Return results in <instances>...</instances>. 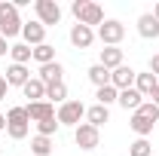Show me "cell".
Wrapping results in <instances>:
<instances>
[{"label":"cell","instance_id":"obj_25","mask_svg":"<svg viewBox=\"0 0 159 156\" xmlns=\"http://www.w3.org/2000/svg\"><path fill=\"white\" fill-rule=\"evenodd\" d=\"M46 101H49V104H64V101H67V86H64V83L46 86Z\"/></svg>","mask_w":159,"mask_h":156},{"label":"cell","instance_id":"obj_17","mask_svg":"<svg viewBox=\"0 0 159 156\" xmlns=\"http://www.w3.org/2000/svg\"><path fill=\"white\" fill-rule=\"evenodd\" d=\"M107 119H110V107H104V104H92V107H86V122H89V126L101 129Z\"/></svg>","mask_w":159,"mask_h":156},{"label":"cell","instance_id":"obj_30","mask_svg":"<svg viewBox=\"0 0 159 156\" xmlns=\"http://www.w3.org/2000/svg\"><path fill=\"white\" fill-rule=\"evenodd\" d=\"M150 74H153V77L159 80V52L153 55V58H150Z\"/></svg>","mask_w":159,"mask_h":156},{"label":"cell","instance_id":"obj_6","mask_svg":"<svg viewBox=\"0 0 159 156\" xmlns=\"http://www.w3.org/2000/svg\"><path fill=\"white\" fill-rule=\"evenodd\" d=\"M74 144H77L80 150H95L101 144V129L89 126V122H80L77 129H74Z\"/></svg>","mask_w":159,"mask_h":156},{"label":"cell","instance_id":"obj_18","mask_svg":"<svg viewBox=\"0 0 159 156\" xmlns=\"http://www.w3.org/2000/svg\"><path fill=\"white\" fill-rule=\"evenodd\" d=\"M129 126H132V132L138 138H150L153 135V119H147V117H141V113H132V119H129Z\"/></svg>","mask_w":159,"mask_h":156},{"label":"cell","instance_id":"obj_5","mask_svg":"<svg viewBox=\"0 0 159 156\" xmlns=\"http://www.w3.org/2000/svg\"><path fill=\"white\" fill-rule=\"evenodd\" d=\"M95 37H98L104 46H119L122 37H125V25L119 19H104V25L95 31Z\"/></svg>","mask_w":159,"mask_h":156},{"label":"cell","instance_id":"obj_19","mask_svg":"<svg viewBox=\"0 0 159 156\" xmlns=\"http://www.w3.org/2000/svg\"><path fill=\"white\" fill-rule=\"evenodd\" d=\"M156 86H159V80L153 77L150 71H144V74H138V77H135V89H138L144 98H150V95H153V89H156Z\"/></svg>","mask_w":159,"mask_h":156},{"label":"cell","instance_id":"obj_32","mask_svg":"<svg viewBox=\"0 0 159 156\" xmlns=\"http://www.w3.org/2000/svg\"><path fill=\"white\" fill-rule=\"evenodd\" d=\"M6 92H9V83H6V77H0V101L6 98Z\"/></svg>","mask_w":159,"mask_h":156},{"label":"cell","instance_id":"obj_21","mask_svg":"<svg viewBox=\"0 0 159 156\" xmlns=\"http://www.w3.org/2000/svg\"><path fill=\"white\" fill-rule=\"evenodd\" d=\"M21 92H25V98H31V101H46V86H43L37 77L28 80V83L21 86Z\"/></svg>","mask_w":159,"mask_h":156},{"label":"cell","instance_id":"obj_14","mask_svg":"<svg viewBox=\"0 0 159 156\" xmlns=\"http://www.w3.org/2000/svg\"><path fill=\"white\" fill-rule=\"evenodd\" d=\"M25 107H28V117L34 119V122L55 117V104H49V101H31V104H25Z\"/></svg>","mask_w":159,"mask_h":156},{"label":"cell","instance_id":"obj_12","mask_svg":"<svg viewBox=\"0 0 159 156\" xmlns=\"http://www.w3.org/2000/svg\"><path fill=\"white\" fill-rule=\"evenodd\" d=\"M144 101H147V98L141 95L135 86H132V89H122V92H119V98H116V104H119V107H122V110H132V113L138 110Z\"/></svg>","mask_w":159,"mask_h":156},{"label":"cell","instance_id":"obj_10","mask_svg":"<svg viewBox=\"0 0 159 156\" xmlns=\"http://www.w3.org/2000/svg\"><path fill=\"white\" fill-rule=\"evenodd\" d=\"M67 37H70V43H74V46H77V49H89V46H92V43H95V31H92V28H86V25H74V28H70V34H67Z\"/></svg>","mask_w":159,"mask_h":156},{"label":"cell","instance_id":"obj_26","mask_svg":"<svg viewBox=\"0 0 159 156\" xmlns=\"http://www.w3.org/2000/svg\"><path fill=\"white\" fill-rule=\"evenodd\" d=\"M129 156H153V144L147 138H138L129 144Z\"/></svg>","mask_w":159,"mask_h":156},{"label":"cell","instance_id":"obj_9","mask_svg":"<svg viewBox=\"0 0 159 156\" xmlns=\"http://www.w3.org/2000/svg\"><path fill=\"white\" fill-rule=\"evenodd\" d=\"M21 43H28L31 49L40 46V43H46V28H43L37 19H34V21H25V25H21Z\"/></svg>","mask_w":159,"mask_h":156},{"label":"cell","instance_id":"obj_34","mask_svg":"<svg viewBox=\"0 0 159 156\" xmlns=\"http://www.w3.org/2000/svg\"><path fill=\"white\" fill-rule=\"evenodd\" d=\"M6 129V113H0V132Z\"/></svg>","mask_w":159,"mask_h":156},{"label":"cell","instance_id":"obj_15","mask_svg":"<svg viewBox=\"0 0 159 156\" xmlns=\"http://www.w3.org/2000/svg\"><path fill=\"white\" fill-rule=\"evenodd\" d=\"M28 80H31V67H28V64H9V67H6V83H9V86H19L21 89Z\"/></svg>","mask_w":159,"mask_h":156},{"label":"cell","instance_id":"obj_33","mask_svg":"<svg viewBox=\"0 0 159 156\" xmlns=\"http://www.w3.org/2000/svg\"><path fill=\"white\" fill-rule=\"evenodd\" d=\"M147 101H153V104H156V107H159V86H156V89H153V95L147 98Z\"/></svg>","mask_w":159,"mask_h":156},{"label":"cell","instance_id":"obj_4","mask_svg":"<svg viewBox=\"0 0 159 156\" xmlns=\"http://www.w3.org/2000/svg\"><path fill=\"white\" fill-rule=\"evenodd\" d=\"M83 117H86V104L77 101V98H67L64 104L55 107V119H58V126H70V129H77Z\"/></svg>","mask_w":159,"mask_h":156},{"label":"cell","instance_id":"obj_23","mask_svg":"<svg viewBox=\"0 0 159 156\" xmlns=\"http://www.w3.org/2000/svg\"><path fill=\"white\" fill-rule=\"evenodd\" d=\"M86 74H89V80L95 83V89H101V86H110V71H107L104 64H92Z\"/></svg>","mask_w":159,"mask_h":156},{"label":"cell","instance_id":"obj_31","mask_svg":"<svg viewBox=\"0 0 159 156\" xmlns=\"http://www.w3.org/2000/svg\"><path fill=\"white\" fill-rule=\"evenodd\" d=\"M3 55H9V40L6 37H0V58H3Z\"/></svg>","mask_w":159,"mask_h":156},{"label":"cell","instance_id":"obj_11","mask_svg":"<svg viewBox=\"0 0 159 156\" xmlns=\"http://www.w3.org/2000/svg\"><path fill=\"white\" fill-rule=\"evenodd\" d=\"M37 80L43 86H52V83H64V67H61V61H52V64H43L40 67Z\"/></svg>","mask_w":159,"mask_h":156},{"label":"cell","instance_id":"obj_27","mask_svg":"<svg viewBox=\"0 0 159 156\" xmlns=\"http://www.w3.org/2000/svg\"><path fill=\"white\" fill-rule=\"evenodd\" d=\"M95 98H98V104H104V107H110V104H116L119 92L113 89V86H101V89H95Z\"/></svg>","mask_w":159,"mask_h":156},{"label":"cell","instance_id":"obj_8","mask_svg":"<svg viewBox=\"0 0 159 156\" xmlns=\"http://www.w3.org/2000/svg\"><path fill=\"white\" fill-rule=\"evenodd\" d=\"M135 77H138V71L135 67H129V64H119L116 71H110V86L122 92V89H132L135 86Z\"/></svg>","mask_w":159,"mask_h":156},{"label":"cell","instance_id":"obj_24","mask_svg":"<svg viewBox=\"0 0 159 156\" xmlns=\"http://www.w3.org/2000/svg\"><path fill=\"white\" fill-rule=\"evenodd\" d=\"M34 61H37L40 67H43V64H52V61H55V46H49V43L34 46Z\"/></svg>","mask_w":159,"mask_h":156},{"label":"cell","instance_id":"obj_1","mask_svg":"<svg viewBox=\"0 0 159 156\" xmlns=\"http://www.w3.org/2000/svg\"><path fill=\"white\" fill-rule=\"evenodd\" d=\"M70 12L77 16L80 25H86V28H92L95 31V25H104V9H101V3H95V0H74L70 3Z\"/></svg>","mask_w":159,"mask_h":156},{"label":"cell","instance_id":"obj_13","mask_svg":"<svg viewBox=\"0 0 159 156\" xmlns=\"http://www.w3.org/2000/svg\"><path fill=\"white\" fill-rule=\"evenodd\" d=\"M138 34H141L144 40H156V37H159V21L153 19V12L138 16Z\"/></svg>","mask_w":159,"mask_h":156},{"label":"cell","instance_id":"obj_2","mask_svg":"<svg viewBox=\"0 0 159 156\" xmlns=\"http://www.w3.org/2000/svg\"><path fill=\"white\" fill-rule=\"evenodd\" d=\"M21 25L25 21L19 19V6L12 0H0V37L12 40L21 34Z\"/></svg>","mask_w":159,"mask_h":156},{"label":"cell","instance_id":"obj_16","mask_svg":"<svg viewBox=\"0 0 159 156\" xmlns=\"http://www.w3.org/2000/svg\"><path fill=\"white\" fill-rule=\"evenodd\" d=\"M98 64H104L107 71H116L119 64H125V61H122V49H119V46H104Z\"/></svg>","mask_w":159,"mask_h":156},{"label":"cell","instance_id":"obj_22","mask_svg":"<svg viewBox=\"0 0 159 156\" xmlns=\"http://www.w3.org/2000/svg\"><path fill=\"white\" fill-rule=\"evenodd\" d=\"M9 58H12V64H28L34 58V49L28 43H16V46H9Z\"/></svg>","mask_w":159,"mask_h":156},{"label":"cell","instance_id":"obj_3","mask_svg":"<svg viewBox=\"0 0 159 156\" xmlns=\"http://www.w3.org/2000/svg\"><path fill=\"white\" fill-rule=\"evenodd\" d=\"M31 132V117H28V107L19 104V107H9V113H6V135L12 138V141H21V138H28Z\"/></svg>","mask_w":159,"mask_h":156},{"label":"cell","instance_id":"obj_20","mask_svg":"<svg viewBox=\"0 0 159 156\" xmlns=\"http://www.w3.org/2000/svg\"><path fill=\"white\" fill-rule=\"evenodd\" d=\"M52 150H55V141L52 138H43V135L31 138V156H49Z\"/></svg>","mask_w":159,"mask_h":156},{"label":"cell","instance_id":"obj_7","mask_svg":"<svg viewBox=\"0 0 159 156\" xmlns=\"http://www.w3.org/2000/svg\"><path fill=\"white\" fill-rule=\"evenodd\" d=\"M34 12H37V21L43 25V28L61 21V6L55 3V0H34Z\"/></svg>","mask_w":159,"mask_h":156},{"label":"cell","instance_id":"obj_29","mask_svg":"<svg viewBox=\"0 0 159 156\" xmlns=\"http://www.w3.org/2000/svg\"><path fill=\"white\" fill-rule=\"evenodd\" d=\"M135 113H141V117H147V119H153V122H159V107L153 104V101H144Z\"/></svg>","mask_w":159,"mask_h":156},{"label":"cell","instance_id":"obj_35","mask_svg":"<svg viewBox=\"0 0 159 156\" xmlns=\"http://www.w3.org/2000/svg\"><path fill=\"white\" fill-rule=\"evenodd\" d=\"M153 19L159 21V3H156V6H153Z\"/></svg>","mask_w":159,"mask_h":156},{"label":"cell","instance_id":"obj_28","mask_svg":"<svg viewBox=\"0 0 159 156\" xmlns=\"http://www.w3.org/2000/svg\"><path fill=\"white\" fill-rule=\"evenodd\" d=\"M55 132H58V119H55V117L40 119V122H37V135H43V138H52Z\"/></svg>","mask_w":159,"mask_h":156}]
</instances>
